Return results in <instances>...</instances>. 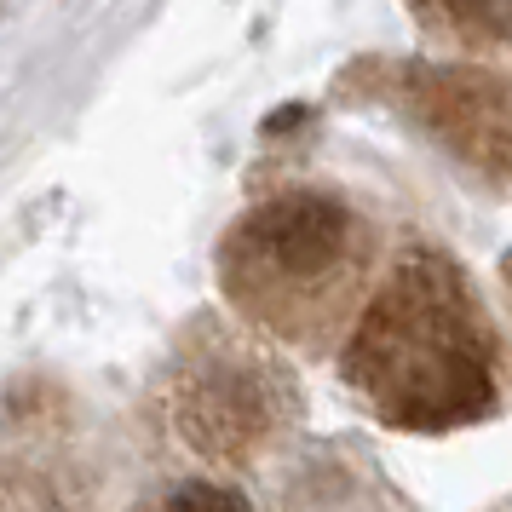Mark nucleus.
Here are the masks:
<instances>
[{"label":"nucleus","mask_w":512,"mask_h":512,"mask_svg":"<svg viewBox=\"0 0 512 512\" xmlns=\"http://www.w3.org/2000/svg\"><path fill=\"white\" fill-rule=\"evenodd\" d=\"M334 357L346 392L392 432L484 426L507 386V346L484 294L461 259L426 236L386 254Z\"/></svg>","instance_id":"1"},{"label":"nucleus","mask_w":512,"mask_h":512,"mask_svg":"<svg viewBox=\"0 0 512 512\" xmlns=\"http://www.w3.org/2000/svg\"><path fill=\"white\" fill-rule=\"evenodd\" d=\"M392 254L380 213L328 179L254 196L219 236V294L242 328L300 357H334Z\"/></svg>","instance_id":"2"},{"label":"nucleus","mask_w":512,"mask_h":512,"mask_svg":"<svg viewBox=\"0 0 512 512\" xmlns=\"http://www.w3.org/2000/svg\"><path fill=\"white\" fill-rule=\"evenodd\" d=\"M150 415L179 455L213 472H242L300 426V392L271 340H259L254 328L236 334L202 323L162 374Z\"/></svg>","instance_id":"3"},{"label":"nucleus","mask_w":512,"mask_h":512,"mask_svg":"<svg viewBox=\"0 0 512 512\" xmlns=\"http://www.w3.org/2000/svg\"><path fill=\"white\" fill-rule=\"evenodd\" d=\"M403 110L478 179L512 190V75L489 58L409 64L397 75Z\"/></svg>","instance_id":"4"},{"label":"nucleus","mask_w":512,"mask_h":512,"mask_svg":"<svg viewBox=\"0 0 512 512\" xmlns=\"http://www.w3.org/2000/svg\"><path fill=\"white\" fill-rule=\"evenodd\" d=\"M409 12L455 58H512V0H409Z\"/></svg>","instance_id":"5"},{"label":"nucleus","mask_w":512,"mask_h":512,"mask_svg":"<svg viewBox=\"0 0 512 512\" xmlns=\"http://www.w3.org/2000/svg\"><path fill=\"white\" fill-rule=\"evenodd\" d=\"M133 512H259L254 495L213 472H173L133 501Z\"/></svg>","instance_id":"6"},{"label":"nucleus","mask_w":512,"mask_h":512,"mask_svg":"<svg viewBox=\"0 0 512 512\" xmlns=\"http://www.w3.org/2000/svg\"><path fill=\"white\" fill-rule=\"evenodd\" d=\"M501 294H507V317H512V248L501 254Z\"/></svg>","instance_id":"7"},{"label":"nucleus","mask_w":512,"mask_h":512,"mask_svg":"<svg viewBox=\"0 0 512 512\" xmlns=\"http://www.w3.org/2000/svg\"><path fill=\"white\" fill-rule=\"evenodd\" d=\"M0 512H12V472H0Z\"/></svg>","instance_id":"8"}]
</instances>
